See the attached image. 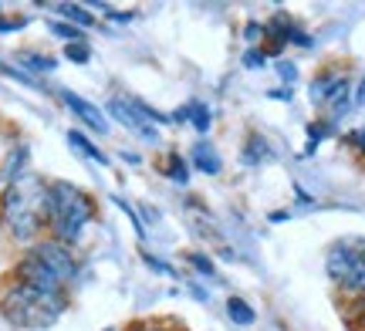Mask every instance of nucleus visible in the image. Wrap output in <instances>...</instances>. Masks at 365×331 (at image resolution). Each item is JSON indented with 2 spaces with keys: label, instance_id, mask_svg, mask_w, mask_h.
<instances>
[{
  "label": "nucleus",
  "instance_id": "obj_15",
  "mask_svg": "<svg viewBox=\"0 0 365 331\" xmlns=\"http://www.w3.org/2000/svg\"><path fill=\"white\" fill-rule=\"evenodd\" d=\"M68 58H71V61H88V48H85V44H68Z\"/></svg>",
  "mask_w": 365,
  "mask_h": 331
},
{
  "label": "nucleus",
  "instance_id": "obj_12",
  "mask_svg": "<svg viewBox=\"0 0 365 331\" xmlns=\"http://www.w3.org/2000/svg\"><path fill=\"white\" fill-rule=\"evenodd\" d=\"M68 142H71V146H75V149H81V152H85L88 159H95V162H105V156H102V152H98V149H95V146H91V142H88V139H85V135L71 132V135H68Z\"/></svg>",
  "mask_w": 365,
  "mask_h": 331
},
{
  "label": "nucleus",
  "instance_id": "obj_10",
  "mask_svg": "<svg viewBox=\"0 0 365 331\" xmlns=\"http://www.w3.org/2000/svg\"><path fill=\"white\" fill-rule=\"evenodd\" d=\"M227 311H230V318H234L237 325H250V321H254L250 305L247 301H240V298H230V301H227Z\"/></svg>",
  "mask_w": 365,
  "mask_h": 331
},
{
  "label": "nucleus",
  "instance_id": "obj_9",
  "mask_svg": "<svg viewBox=\"0 0 365 331\" xmlns=\"http://www.w3.org/2000/svg\"><path fill=\"white\" fill-rule=\"evenodd\" d=\"M180 119H193L196 132H207L210 129V112H207V105H200V102H193L186 112H180Z\"/></svg>",
  "mask_w": 365,
  "mask_h": 331
},
{
  "label": "nucleus",
  "instance_id": "obj_5",
  "mask_svg": "<svg viewBox=\"0 0 365 331\" xmlns=\"http://www.w3.org/2000/svg\"><path fill=\"white\" fill-rule=\"evenodd\" d=\"M328 274L349 294H365V240H339L328 251Z\"/></svg>",
  "mask_w": 365,
  "mask_h": 331
},
{
  "label": "nucleus",
  "instance_id": "obj_8",
  "mask_svg": "<svg viewBox=\"0 0 365 331\" xmlns=\"http://www.w3.org/2000/svg\"><path fill=\"white\" fill-rule=\"evenodd\" d=\"M193 162L203 172H220V159H217V152H213L210 146H196L193 149Z\"/></svg>",
  "mask_w": 365,
  "mask_h": 331
},
{
  "label": "nucleus",
  "instance_id": "obj_14",
  "mask_svg": "<svg viewBox=\"0 0 365 331\" xmlns=\"http://www.w3.org/2000/svg\"><path fill=\"white\" fill-rule=\"evenodd\" d=\"M170 179H176V183H186V166H182V156H173L170 162Z\"/></svg>",
  "mask_w": 365,
  "mask_h": 331
},
{
  "label": "nucleus",
  "instance_id": "obj_7",
  "mask_svg": "<svg viewBox=\"0 0 365 331\" xmlns=\"http://www.w3.org/2000/svg\"><path fill=\"white\" fill-rule=\"evenodd\" d=\"M65 102H68V108H71V112L85 122V125H91V129H95V132H102V135L108 132V119L102 115V108H95L91 102H85L81 95H71V92H65Z\"/></svg>",
  "mask_w": 365,
  "mask_h": 331
},
{
  "label": "nucleus",
  "instance_id": "obj_17",
  "mask_svg": "<svg viewBox=\"0 0 365 331\" xmlns=\"http://www.w3.org/2000/svg\"><path fill=\"white\" fill-rule=\"evenodd\" d=\"M281 75H284V81H294V68H291V65H281Z\"/></svg>",
  "mask_w": 365,
  "mask_h": 331
},
{
  "label": "nucleus",
  "instance_id": "obj_2",
  "mask_svg": "<svg viewBox=\"0 0 365 331\" xmlns=\"http://www.w3.org/2000/svg\"><path fill=\"white\" fill-rule=\"evenodd\" d=\"M95 216V203L85 189L71 183H51L48 186V226L58 243H75L81 230L91 224Z\"/></svg>",
  "mask_w": 365,
  "mask_h": 331
},
{
  "label": "nucleus",
  "instance_id": "obj_3",
  "mask_svg": "<svg viewBox=\"0 0 365 331\" xmlns=\"http://www.w3.org/2000/svg\"><path fill=\"white\" fill-rule=\"evenodd\" d=\"M0 308H4V315H7L14 325L44 328V325H51V321L65 311V294L34 288V284H27V280H14L11 288L0 294Z\"/></svg>",
  "mask_w": 365,
  "mask_h": 331
},
{
  "label": "nucleus",
  "instance_id": "obj_13",
  "mask_svg": "<svg viewBox=\"0 0 365 331\" xmlns=\"http://www.w3.org/2000/svg\"><path fill=\"white\" fill-rule=\"evenodd\" d=\"M58 11H61V14H68V17H75V21H78L81 27H91V24H95V21H91V14H85V11H81V7H75V4H61Z\"/></svg>",
  "mask_w": 365,
  "mask_h": 331
},
{
  "label": "nucleus",
  "instance_id": "obj_19",
  "mask_svg": "<svg viewBox=\"0 0 365 331\" xmlns=\"http://www.w3.org/2000/svg\"><path fill=\"white\" fill-rule=\"evenodd\" d=\"M359 102L365 105V78H362V85H359Z\"/></svg>",
  "mask_w": 365,
  "mask_h": 331
},
{
  "label": "nucleus",
  "instance_id": "obj_18",
  "mask_svg": "<svg viewBox=\"0 0 365 331\" xmlns=\"http://www.w3.org/2000/svg\"><path fill=\"white\" fill-rule=\"evenodd\" d=\"M135 331H166V328H159V325H143V328H135Z\"/></svg>",
  "mask_w": 365,
  "mask_h": 331
},
{
  "label": "nucleus",
  "instance_id": "obj_6",
  "mask_svg": "<svg viewBox=\"0 0 365 331\" xmlns=\"http://www.w3.org/2000/svg\"><path fill=\"white\" fill-rule=\"evenodd\" d=\"M108 112H112L122 125H129L135 135H143L145 142H156L159 139L156 122H163V119H159L153 108H145L143 102H122V98H115V102L108 105Z\"/></svg>",
  "mask_w": 365,
  "mask_h": 331
},
{
  "label": "nucleus",
  "instance_id": "obj_4",
  "mask_svg": "<svg viewBox=\"0 0 365 331\" xmlns=\"http://www.w3.org/2000/svg\"><path fill=\"white\" fill-rule=\"evenodd\" d=\"M75 270H78V264H75V257H71V251H68L65 243L44 240V243H38V247L21 261L17 280H27V284L44 288V291L65 294V284L75 278Z\"/></svg>",
  "mask_w": 365,
  "mask_h": 331
},
{
  "label": "nucleus",
  "instance_id": "obj_16",
  "mask_svg": "<svg viewBox=\"0 0 365 331\" xmlns=\"http://www.w3.org/2000/svg\"><path fill=\"white\" fill-rule=\"evenodd\" d=\"M51 31L54 34H61V38H68L71 44H75V38H78V31H75V27H65V24H51Z\"/></svg>",
  "mask_w": 365,
  "mask_h": 331
},
{
  "label": "nucleus",
  "instance_id": "obj_11",
  "mask_svg": "<svg viewBox=\"0 0 365 331\" xmlns=\"http://www.w3.org/2000/svg\"><path fill=\"white\" fill-rule=\"evenodd\" d=\"M267 152H271L267 142H264L261 135H254V139H250V146L244 149V162H264L267 159Z\"/></svg>",
  "mask_w": 365,
  "mask_h": 331
},
{
  "label": "nucleus",
  "instance_id": "obj_1",
  "mask_svg": "<svg viewBox=\"0 0 365 331\" xmlns=\"http://www.w3.org/2000/svg\"><path fill=\"white\" fill-rule=\"evenodd\" d=\"M0 220L17 240H34L48 226V183L38 176H14L0 199Z\"/></svg>",
  "mask_w": 365,
  "mask_h": 331
}]
</instances>
